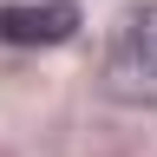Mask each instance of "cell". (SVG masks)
I'll return each instance as SVG.
<instances>
[{"mask_svg": "<svg viewBox=\"0 0 157 157\" xmlns=\"http://www.w3.org/2000/svg\"><path fill=\"white\" fill-rule=\"evenodd\" d=\"M78 0H7L0 7V46H66L78 33Z\"/></svg>", "mask_w": 157, "mask_h": 157, "instance_id": "obj_2", "label": "cell"}, {"mask_svg": "<svg viewBox=\"0 0 157 157\" xmlns=\"http://www.w3.org/2000/svg\"><path fill=\"white\" fill-rule=\"evenodd\" d=\"M98 85H105L118 105H151V111H157V0L131 7V13L111 26Z\"/></svg>", "mask_w": 157, "mask_h": 157, "instance_id": "obj_1", "label": "cell"}]
</instances>
